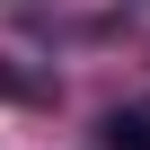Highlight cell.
Listing matches in <instances>:
<instances>
[{
    "instance_id": "1",
    "label": "cell",
    "mask_w": 150,
    "mask_h": 150,
    "mask_svg": "<svg viewBox=\"0 0 150 150\" xmlns=\"http://www.w3.org/2000/svg\"><path fill=\"white\" fill-rule=\"evenodd\" d=\"M106 150H150V106H115L106 115Z\"/></svg>"
},
{
    "instance_id": "2",
    "label": "cell",
    "mask_w": 150,
    "mask_h": 150,
    "mask_svg": "<svg viewBox=\"0 0 150 150\" xmlns=\"http://www.w3.org/2000/svg\"><path fill=\"white\" fill-rule=\"evenodd\" d=\"M0 97H9V71H0Z\"/></svg>"
}]
</instances>
